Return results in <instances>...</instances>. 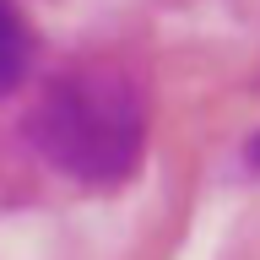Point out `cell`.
<instances>
[{
    "mask_svg": "<svg viewBox=\"0 0 260 260\" xmlns=\"http://www.w3.org/2000/svg\"><path fill=\"white\" fill-rule=\"evenodd\" d=\"M244 162H249V168H260V136H249V146H244Z\"/></svg>",
    "mask_w": 260,
    "mask_h": 260,
    "instance_id": "3",
    "label": "cell"
},
{
    "mask_svg": "<svg viewBox=\"0 0 260 260\" xmlns=\"http://www.w3.org/2000/svg\"><path fill=\"white\" fill-rule=\"evenodd\" d=\"M22 136L60 179L87 190H119L136 179L152 136L146 76L119 54L65 65L32 98Z\"/></svg>",
    "mask_w": 260,
    "mask_h": 260,
    "instance_id": "1",
    "label": "cell"
},
{
    "mask_svg": "<svg viewBox=\"0 0 260 260\" xmlns=\"http://www.w3.org/2000/svg\"><path fill=\"white\" fill-rule=\"evenodd\" d=\"M32 71V27L16 0H0V98H11Z\"/></svg>",
    "mask_w": 260,
    "mask_h": 260,
    "instance_id": "2",
    "label": "cell"
}]
</instances>
